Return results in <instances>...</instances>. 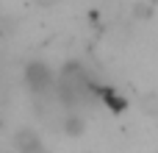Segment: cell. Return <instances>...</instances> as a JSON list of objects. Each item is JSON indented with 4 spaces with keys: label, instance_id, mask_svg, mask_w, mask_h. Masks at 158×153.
Segmentation results:
<instances>
[{
    "label": "cell",
    "instance_id": "6da1fadb",
    "mask_svg": "<svg viewBox=\"0 0 158 153\" xmlns=\"http://www.w3.org/2000/svg\"><path fill=\"white\" fill-rule=\"evenodd\" d=\"M100 86L89 78V72L78 64V61H67L61 67V72L56 75V95L64 106L75 109L81 103H86L92 95H97Z\"/></svg>",
    "mask_w": 158,
    "mask_h": 153
},
{
    "label": "cell",
    "instance_id": "7a4b0ae2",
    "mask_svg": "<svg viewBox=\"0 0 158 153\" xmlns=\"http://www.w3.org/2000/svg\"><path fill=\"white\" fill-rule=\"evenodd\" d=\"M22 78H25V86H28L31 95H36V98L56 95V72L50 70V64H44V61H28Z\"/></svg>",
    "mask_w": 158,
    "mask_h": 153
},
{
    "label": "cell",
    "instance_id": "3957f363",
    "mask_svg": "<svg viewBox=\"0 0 158 153\" xmlns=\"http://www.w3.org/2000/svg\"><path fill=\"white\" fill-rule=\"evenodd\" d=\"M97 98L111 109V114H122L128 106H131V100L128 98H122L117 89H111V86H100V92H97Z\"/></svg>",
    "mask_w": 158,
    "mask_h": 153
},
{
    "label": "cell",
    "instance_id": "277c9868",
    "mask_svg": "<svg viewBox=\"0 0 158 153\" xmlns=\"http://www.w3.org/2000/svg\"><path fill=\"white\" fill-rule=\"evenodd\" d=\"M17 151L19 153H44V145H42V139L36 137V131H31V128H22V131H17Z\"/></svg>",
    "mask_w": 158,
    "mask_h": 153
},
{
    "label": "cell",
    "instance_id": "5b68a950",
    "mask_svg": "<svg viewBox=\"0 0 158 153\" xmlns=\"http://www.w3.org/2000/svg\"><path fill=\"white\" fill-rule=\"evenodd\" d=\"M61 131L67 134V137H72V139H78V137H83V131H86V120L81 117V114H64V120H61Z\"/></svg>",
    "mask_w": 158,
    "mask_h": 153
},
{
    "label": "cell",
    "instance_id": "8992f818",
    "mask_svg": "<svg viewBox=\"0 0 158 153\" xmlns=\"http://www.w3.org/2000/svg\"><path fill=\"white\" fill-rule=\"evenodd\" d=\"M142 106L147 114H158V95H144L142 98Z\"/></svg>",
    "mask_w": 158,
    "mask_h": 153
},
{
    "label": "cell",
    "instance_id": "52a82bcc",
    "mask_svg": "<svg viewBox=\"0 0 158 153\" xmlns=\"http://www.w3.org/2000/svg\"><path fill=\"white\" fill-rule=\"evenodd\" d=\"M61 0H36V6H42V8H53V6H58Z\"/></svg>",
    "mask_w": 158,
    "mask_h": 153
},
{
    "label": "cell",
    "instance_id": "ba28073f",
    "mask_svg": "<svg viewBox=\"0 0 158 153\" xmlns=\"http://www.w3.org/2000/svg\"><path fill=\"white\" fill-rule=\"evenodd\" d=\"M86 153H89V151H86Z\"/></svg>",
    "mask_w": 158,
    "mask_h": 153
}]
</instances>
